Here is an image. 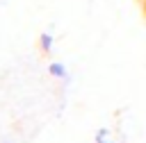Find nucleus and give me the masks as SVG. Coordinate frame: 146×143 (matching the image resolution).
I'll return each mask as SVG.
<instances>
[{"mask_svg":"<svg viewBox=\"0 0 146 143\" xmlns=\"http://www.w3.org/2000/svg\"><path fill=\"white\" fill-rule=\"evenodd\" d=\"M48 73L52 77H57V79H68V70H66V66L62 61H50L48 64Z\"/></svg>","mask_w":146,"mask_h":143,"instance_id":"f257e3e1","label":"nucleus"},{"mask_svg":"<svg viewBox=\"0 0 146 143\" xmlns=\"http://www.w3.org/2000/svg\"><path fill=\"white\" fill-rule=\"evenodd\" d=\"M107 129H98V134H96V143H112V141H107Z\"/></svg>","mask_w":146,"mask_h":143,"instance_id":"7ed1b4c3","label":"nucleus"},{"mask_svg":"<svg viewBox=\"0 0 146 143\" xmlns=\"http://www.w3.org/2000/svg\"><path fill=\"white\" fill-rule=\"evenodd\" d=\"M39 45H41L43 52H50V50H52V34H50V32H43V34L39 36Z\"/></svg>","mask_w":146,"mask_h":143,"instance_id":"f03ea898","label":"nucleus"}]
</instances>
